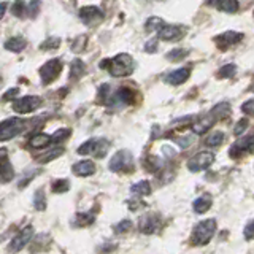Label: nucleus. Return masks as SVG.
Masks as SVG:
<instances>
[{
    "label": "nucleus",
    "instance_id": "obj_1",
    "mask_svg": "<svg viewBox=\"0 0 254 254\" xmlns=\"http://www.w3.org/2000/svg\"><path fill=\"white\" fill-rule=\"evenodd\" d=\"M100 68H107L113 76H127L135 68V62L129 54H118L115 59H107L100 62Z\"/></svg>",
    "mask_w": 254,
    "mask_h": 254
},
{
    "label": "nucleus",
    "instance_id": "obj_2",
    "mask_svg": "<svg viewBox=\"0 0 254 254\" xmlns=\"http://www.w3.org/2000/svg\"><path fill=\"white\" fill-rule=\"evenodd\" d=\"M216 232V221L214 219H205V221H200L198 224L194 227V232H192V237H190V242L197 246H202V245H206L211 237Z\"/></svg>",
    "mask_w": 254,
    "mask_h": 254
},
{
    "label": "nucleus",
    "instance_id": "obj_3",
    "mask_svg": "<svg viewBox=\"0 0 254 254\" xmlns=\"http://www.w3.org/2000/svg\"><path fill=\"white\" fill-rule=\"evenodd\" d=\"M26 129V123L21 118H10L5 119L3 123H0V141H6L16 135H19Z\"/></svg>",
    "mask_w": 254,
    "mask_h": 254
},
{
    "label": "nucleus",
    "instance_id": "obj_4",
    "mask_svg": "<svg viewBox=\"0 0 254 254\" xmlns=\"http://www.w3.org/2000/svg\"><path fill=\"white\" fill-rule=\"evenodd\" d=\"M110 143L107 140H102V138H91L87 140L86 143H83L81 146L78 148V154L81 156H95V157H103L107 154Z\"/></svg>",
    "mask_w": 254,
    "mask_h": 254
},
{
    "label": "nucleus",
    "instance_id": "obj_5",
    "mask_svg": "<svg viewBox=\"0 0 254 254\" xmlns=\"http://www.w3.org/2000/svg\"><path fill=\"white\" fill-rule=\"evenodd\" d=\"M132 167H133V157L129 151H126V149L118 151L110 161V170L111 172H118V173L129 172V170H132Z\"/></svg>",
    "mask_w": 254,
    "mask_h": 254
},
{
    "label": "nucleus",
    "instance_id": "obj_6",
    "mask_svg": "<svg viewBox=\"0 0 254 254\" xmlns=\"http://www.w3.org/2000/svg\"><path fill=\"white\" fill-rule=\"evenodd\" d=\"M40 105H42V99L37 95H26V97H19L13 102V110L19 115H27L35 111Z\"/></svg>",
    "mask_w": 254,
    "mask_h": 254
},
{
    "label": "nucleus",
    "instance_id": "obj_7",
    "mask_svg": "<svg viewBox=\"0 0 254 254\" xmlns=\"http://www.w3.org/2000/svg\"><path fill=\"white\" fill-rule=\"evenodd\" d=\"M61 70H62V62H61V59H51V61H48L45 65L40 68V78H42V83L43 84L53 83L54 79L59 76Z\"/></svg>",
    "mask_w": 254,
    "mask_h": 254
},
{
    "label": "nucleus",
    "instance_id": "obj_8",
    "mask_svg": "<svg viewBox=\"0 0 254 254\" xmlns=\"http://www.w3.org/2000/svg\"><path fill=\"white\" fill-rule=\"evenodd\" d=\"M214 162V154L208 151H202V153L195 154L188 161V169L190 172H202Z\"/></svg>",
    "mask_w": 254,
    "mask_h": 254
},
{
    "label": "nucleus",
    "instance_id": "obj_9",
    "mask_svg": "<svg viewBox=\"0 0 254 254\" xmlns=\"http://www.w3.org/2000/svg\"><path fill=\"white\" fill-rule=\"evenodd\" d=\"M186 29L181 26H175V24H164L161 30L157 32L159 38L165 40V42H178L183 37H185Z\"/></svg>",
    "mask_w": 254,
    "mask_h": 254
},
{
    "label": "nucleus",
    "instance_id": "obj_10",
    "mask_svg": "<svg viewBox=\"0 0 254 254\" xmlns=\"http://www.w3.org/2000/svg\"><path fill=\"white\" fill-rule=\"evenodd\" d=\"M32 235H34V227H32V226H27V227H24L22 230H19V234L16 235L11 240V243H10V248H8V250H10V253L21 251L24 246L30 242Z\"/></svg>",
    "mask_w": 254,
    "mask_h": 254
},
{
    "label": "nucleus",
    "instance_id": "obj_11",
    "mask_svg": "<svg viewBox=\"0 0 254 254\" xmlns=\"http://www.w3.org/2000/svg\"><path fill=\"white\" fill-rule=\"evenodd\" d=\"M13 177H14V169L10 159H8L6 149H0V181L8 183L13 180Z\"/></svg>",
    "mask_w": 254,
    "mask_h": 254
},
{
    "label": "nucleus",
    "instance_id": "obj_12",
    "mask_svg": "<svg viewBox=\"0 0 254 254\" xmlns=\"http://www.w3.org/2000/svg\"><path fill=\"white\" fill-rule=\"evenodd\" d=\"M79 18L84 24H97L103 19V13L97 6H84L79 10Z\"/></svg>",
    "mask_w": 254,
    "mask_h": 254
},
{
    "label": "nucleus",
    "instance_id": "obj_13",
    "mask_svg": "<svg viewBox=\"0 0 254 254\" xmlns=\"http://www.w3.org/2000/svg\"><path fill=\"white\" fill-rule=\"evenodd\" d=\"M242 40H243V34H240V32H224V34L214 38V42L218 43L221 50H227L229 46L242 42Z\"/></svg>",
    "mask_w": 254,
    "mask_h": 254
},
{
    "label": "nucleus",
    "instance_id": "obj_14",
    "mask_svg": "<svg viewBox=\"0 0 254 254\" xmlns=\"http://www.w3.org/2000/svg\"><path fill=\"white\" fill-rule=\"evenodd\" d=\"M189 75H190V70L189 68H186V67L185 68H178V70L170 71L169 75H165L164 76V81L172 84V86H178V84L185 83L186 79L189 78Z\"/></svg>",
    "mask_w": 254,
    "mask_h": 254
},
{
    "label": "nucleus",
    "instance_id": "obj_15",
    "mask_svg": "<svg viewBox=\"0 0 254 254\" xmlns=\"http://www.w3.org/2000/svg\"><path fill=\"white\" fill-rule=\"evenodd\" d=\"M159 229V218L156 214H146V216H141L140 219V232L145 234H153Z\"/></svg>",
    "mask_w": 254,
    "mask_h": 254
},
{
    "label": "nucleus",
    "instance_id": "obj_16",
    "mask_svg": "<svg viewBox=\"0 0 254 254\" xmlns=\"http://www.w3.org/2000/svg\"><path fill=\"white\" fill-rule=\"evenodd\" d=\"M214 121H218V119L214 118V115L210 111V113L206 115V116H202L200 119H198V121H195V123H194L192 129H194V132H195V133H205V132L208 130L210 127L214 124Z\"/></svg>",
    "mask_w": 254,
    "mask_h": 254
},
{
    "label": "nucleus",
    "instance_id": "obj_17",
    "mask_svg": "<svg viewBox=\"0 0 254 254\" xmlns=\"http://www.w3.org/2000/svg\"><path fill=\"white\" fill-rule=\"evenodd\" d=\"M211 6H214L219 11H226V13H235L238 10V0H210L208 2Z\"/></svg>",
    "mask_w": 254,
    "mask_h": 254
},
{
    "label": "nucleus",
    "instance_id": "obj_18",
    "mask_svg": "<svg viewBox=\"0 0 254 254\" xmlns=\"http://www.w3.org/2000/svg\"><path fill=\"white\" fill-rule=\"evenodd\" d=\"M73 173L78 177H89L95 172V164L92 161H79L73 165Z\"/></svg>",
    "mask_w": 254,
    "mask_h": 254
},
{
    "label": "nucleus",
    "instance_id": "obj_19",
    "mask_svg": "<svg viewBox=\"0 0 254 254\" xmlns=\"http://www.w3.org/2000/svg\"><path fill=\"white\" fill-rule=\"evenodd\" d=\"M51 141H53V137H51V135L37 133V135H34V137H30V140H29V146H30V148H35V149H42V148H46Z\"/></svg>",
    "mask_w": 254,
    "mask_h": 254
},
{
    "label": "nucleus",
    "instance_id": "obj_20",
    "mask_svg": "<svg viewBox=\"0 0 254 254\" xmlns=\"http://www.w3.org/2000/svg\"><path fill=\"white\" fill-rule=\"evenodd\" d=\"M26 46H27V42H26V38H22V37H13L5 42V48L8 51H13V53H19Z\"/></svg>",
    "mask_w": 254,
    "mask_h": 254
},
{
    "label": "nucleus",
    "instance_id": "obj_21",
    "mask_svg": "<svg viewBox=\"0 0 254 254\" xmlns=\"http://www.w3.org/2000/svg\"><path fill=\"white\" fill-rule=\"evenodd\" d=\"M210 206H211V197L210 195H202V197H198L197 200L194 202L192 208H194L195 213L202 214L205 211H208Z\"/></svg>",
    "mask_w": 254,
    "mask_h": 254
},
{
    "label": "nucleus",
    "instance_id": "obj_22",
    "mask_svg": "<svg viewBox=\"0 0 254 254\" xmlns=\"http://www.w3.org/2000/svg\"><path fill=\"white\" fill-rule=\"evenodd\" d=\"M130 192L135 194V195H149L151 194V185H149V181L143 180V181L135 183V185L130 188Z\"/></svg>",
    "mask_w": 254,
    "mask_h": 254
},
{
    "label": "nucleus",
    "instance_id": "obj_23",
    "mask_svg": "<svg viewBox=\"0 0 254 254\" xmlns=\"http://www.w3.org/2000/svg\"><path fill=\"white\" fill-rule=\"evenodd\" d=\"M211 113L214 115V118H216V119H222V118H226V116L230 115V105L227 102H221V103H218L216 107L211 108Z\"/></svg>",
    "mask_w": 254,
    "mask_h": 254
},
{
    "label": "nucleus",
    "instance_id": "obj_24",
    "mask_svg": "<svg viewBox=\"0 0 254 254\" xmlns=\"http://www.w3.org/2000/svg\"><path fill=\"white\" fill-rule=\"evenodd\" d=\"M94 222V216L91 213H79L75 216V221L73 224L78 226V227H84V226H89Z\"/></svg>",
    "mask_w": 254,
    "mask_h": 254
},
{
    "label": "nucleus",
    "instance_id": "obj_25",
    "mask_svg": "<svg viewBox=\"0 0 254 254\" xmlns=\"http://www.w3.org/2000/svg\"><path fill=\"white\" fill-rule=\"evenodd\" d=\"M222 141H224V133L218 130V132L210 133L208 137L205 138V145L206 146H219Z\"/></svg>",
    "mask_w": 254,
    "mask_h": 254
},
{
    "label": "nucleus",
    "instance_id": "obj_26",
    "mask_svg": "<svg viewBox=\"0 0 254 254\" xmlns=\"http://www.w3.org/2000/svg\"><path fill=\"white\" fill-rule=\"evenodd\" d=\"M84 70H86V67H84L83 61L75 59L71 62V67H70V78H79L84 73Z\"/></svg>",
    "mask_w": 254,
    "mask_h": 254
},
{
    "label": "nucleus",
    "instance_id": "obj_27",
    "mask_svg": "<svg viewBox=\"0 0 254 254\" xmlns=\"http://www.w3.org/2000/svg\"><path fill=\"white\" fill-rule=\"evenodd\" d=\"M64 153V148H53L51 151H48V153L42 154L38 157V162H42V164H46V162H50L53 161V159L56 157H59L61 154Z\"/></svg>",
    "mask_w": 254,
    "mask_h": 254
},
{
    "label": "nucleus",
    "instance_id": "obj_28",
    "mask_svg": "<svg viewBox=\"0 0 254 254\" xmlns=\"http://www.w3.org/2000/svg\"><path fill=\"white\" fill-rule=\"evenodd\" d=\"M237 71V67L234 64H227V65L221 67L219 71H218V78H232Z\"/></svg>",
    "mask_w": 254,
    "mask_h": 254
},
{
    "label": "nucleus",
    "instance_id": "obj_29",
    "mask_svg": "<svg viewBox=\"0 0 254 254\" xmlns=\"http://www.w3.org/2000/svg\"><path fill=\"white\" fill-rule=\"evenodd\" d=\"M34 205H35V208L40 210V211H43L46 208V198H45V192L42 189L37 190L35 192V197H34Z\"/></svg>",
    "mask_w": 254,
    "mask_h": 254
},
{
    "label": "nucleus",
    "instance_id": "obj_30",
    "mask_svg": "<svg viewBox=\"0 0 254 254\" xmlns=\"http://www.w3.org/2000/svg\"><path fill=\"white\" fill-rule=\"evenodd\" d=\"M162 26H164V22H162L161 18H149L148 22H146V26H145V29H146L148 32H154V30L159 32Z\"/></svg>",
    "mask_w": 254,
    "mask_h": 254
},
{
    "label": "nucleus",
    "instance_id": "obj_31",
    "mask_svg": "<svg viewBox=\"0 0 254 254\" xmlns=\"http://www.w3.org/2000/svg\"><path fill=\"white\" fill-rule=\"evenodd\" d=\"M68 181L67 180H58V181H54L53 183V192L56 194H61V192H67L68 190Z\"/></svg>",
    "mask_w": 254,
    "mask_h": 254
},
{
    "label": "nucleus",
    "instance_id": "obj_32",
    "mask_svg": "<svg viewBox=\"0 0 254 254\" xmlns=\"http://www.w3.org/2000/svg\"><path fill=\"white\" fill-rule=\"evenodd\" d=\"M186 56H188V51H183V50H173V51H170V53H167L165 58L169 59L170 62H178V61H181V59H185Z\"/></svg>",
    "mask_w": 254,
    "mask_h": 254
},
{
    "label": "nucleus",
    "instance_id": "obj_33",
    "mask_svg": "<svg viewBox=\"0 0 254 254\" xmlns=\"http://www.w3.org/2000/svg\"><path fill=\"white\" fill-rule=\"evenodd\" d=\"M11 13L14 16H18V18H22L24 14H26V5H24L22 0H16V2L13 3V10Z\"/></svg>",
    "mask_w": 254,
    "mask_h": 254
},
{
    "label": "nucleus",
    "instance_id": "obj_34",
    "mask_svg": "<svg viewBox=\"0 0 254 254\" xmlns=\"http://www.w3.org/2000/svg\"><path fill=\"white\" fill-rule=\"evenodd\" d=\"M248 119H246V118H243V119H240V121H238L237 123V126L234 127V135H237V137H238V135H242L246 129H248Z\"/></svg>",
    "mask_w": 254,
    "mask_h": 254
},
{
    "label": "nucleus",
    "instance_id": "obj_35",
    "mask_svg": "<svg viewBox=\"0 0 254 254\" xmlns=\"http://www.w3.org/2000/svg\"><path fill=\"white\" fill-rule=\"evenodd\" d=\"M68 135H70V130L68 129H61L58 130L54 135H53V141L54 143H59V141H64L65 138H68Z\"/></svg>",
    "mask_w": 254,
    "mask_h": 254
},
{
    "label": "nucleus",
    "instance_id": "obj_36",
    "mask_svg": "<svg viewBox=\"0 0 254 254\" xmlns=\"http://www.w3.org/2000/svg\"><path fill=\"white\" fill-rule=\"evenodd\" d=\"M242 110L245 115H250V116H254V99H250L246 100L243 105H242Z\"/></svg>",
    "mask_w": 254,
    "mask_h": 254
},
{
    "label": "nucleus",
    "instance_id": "obj_37",
    "mask_svg": "<svg viewBox=\"0 0 254 254\" xmlns=\"http://www.w3.org/2000/svg\"><path fill=\"white\" fill-rule=\"evenodd\" d=\"M130 227H132V222L129 219H124L116 226V232L118 234H124V232H127V230H130Z\"/></svg>",
    "mask_w": 254,
    "mask_h": 254
},
{
    "label": "nucleus",
    "instance_id": "obj_38",
    "mask_svg": "<svg viewBox=\"0 0 254 254\" xmlns=\"http://www.w3.org/2000/svg\"><path fill=\"white\" fill-rule=\"evenodd\" d=\"M61 43V40L59 38H48L46 42L42 45L43 50H54V48H58Z\"/></svg>",
    "mask_w": 254,
    "mask_h": 254
},
{
    "label": "nucleus",
    "instance_id": "obj_39",
    "mask_svg": "<svg viewBox=\"0 0 254 254\" xmlns=\"http://www.w3.org/2000/svg\"><path fill=\"white\" fill-rule=\"evenodd\" d=\"M245 238H246V240H251V238H254V219L245 226Z\"/></svg>",
    "mask_w": 254,
    "mask_h": 254
},
{
    "label": "nucleus",
    "instance_id": "obj_40",
    "mask_svg": "<svg viewBox=\"0 0 254 254\" xmlns=\"http://www.w3.org/2000/svg\"><path fill=\"white\" fill-rule=\"evenodd\" d=\"M38 6H40V0H32V3L29 6V14L32 16V18H34V16L37 14Z\"/></svg>",
    "mask_w": 254,
    "mask_h": 254
},
{
    "label": "nucleus",
    "instance_id": "obj_41",
    "mask_svg": "<svg viewBox=\"0 0 254 254\" xmlns=\"http://www.w3.org/2000/svg\"><path fill=\"white\" fill-rule=\"evenodd\" d=\"M154 46H157V42H156V38L149 40V42L146 43V51H148V53H154V51H156V48H154Z\"/></svg>",
    "mask_w": 254,
    "mask_h": 254
},
{
    "label": "nucleus",
    "instance_id": "obj_42",
    "mask_svg": "<svg viewBox=\"0 0 254 254\" xmlns=\"http://www.w3.org/2000/svg\"><path fill=\"white\" fill-rule=\"evenodd\" d=\"M18 92H19L18 87H14V89H10V91H8V92L3 95V100H11V97H14V95L18 94Z\"/></svg>",
    "mask_w": 254,
    "mask_h": 254
},
{
    "label": "nucleus",
    "instance_id": "obj_43",
    "mask_svg": "<svg viewBox=\"0 0 254 254\" xmlns=\"http://www.w3.org/2000/svg\"><path fill=\"white\" fill-rule=\"evenodd\" d=\"M6 2H2V3H0V19H2L3 18V14H5V11H6Z\"/></svg>",
    "mask_w": 254,
    "mask_h": 254
}]
</instances>
